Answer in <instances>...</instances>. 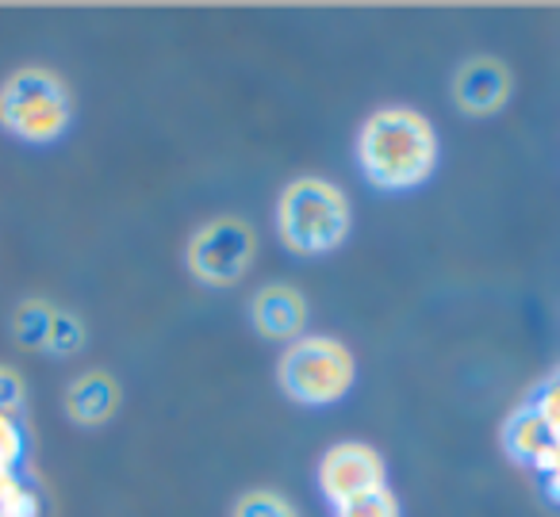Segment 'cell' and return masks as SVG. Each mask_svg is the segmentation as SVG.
Returning a JSON list of instances; mask_svg holds the SVG:
<instances>
[{"label": "cell", "mask_w": 560, "mask_h": 517, "mask_svg": "<svg viewBox=\"0 0 560 517\" xmlns=\"http://www.w3.org/2000/svg\"><path fill=\"white\" fill-rule=\"evenodd\" d=\"M545 440H549V425H545V418L537 414V407H522L506 418L503 445L514 460H534V453L545 445Z\"/></svg>", "instance_id": "obj_10"}, {"label": "cell", "mask_w": 560, "mask_h": 517, "mask_svg": "<svg viewBox=\"0 0 560 517\" xmlns=\"http://www.w3.org/2000/svg\"><path fill=\"white\" fill-rule=\"evenodd\" d=\"M514 93V78L506 70V62L491 55L468 58L453 73V104L465 116H495L499 108H506Z\"/></svg>", "instance_id": "obj_7"}, {"label": "cell", "mask_w": 560, "mask_h": 517, "mask_svg": "<svg viewBox=\"0 0 560 517\" xmlns=\"http://www.w3.org/2000/svg\"><path fill=\"white\" fill-rule=\"evenodd\" d=\"M534 407H537V414L545 418V425H549V430H557V425H560V372L549 379V384H545L541 399H537Z\"/></svg>", "instance_id": "obj_14"}, {"label": "cell", "mask_w": 560, "mask_h": 517, "mask_svg": "<svg viewBox=\"0 0 560 517\" xmlns=\"http://www.w3.org/2000/svg\"><path fill=\"white\" fill-rule=\"evenodd\" d=\"M0 116H4L9 131L32 142H47L58 139L70 124V96L55 73L27 70L9 81L4 101H0Z\"/></svg>", "instance_id": "obj_5"}, {"label": "cell", "mask_w": 560, "mask_h": 517, "mask_svg": "<svg viewBox=\"0 0 560 517\" xmlns=\"http://www.w3.org/2000/svg\"><path fill=\"white\" fill-rule=\"evenodd\" d=\"M353 376H358L353 353L342 341L323 338V333H312V338L304 333L277 361L280 391L300 407H330V402L346 399Z\"/></svg>", "instance_id": "obj_3"}, {"label": "cell", "mask_w": 560, "mask_h": 517, "mask_svg": "<svg viewBox=\"0 0 560 517\" xmlns=\"http://www.w3.org/2000/svg\"><path fill=\"white\" fill-rule=\"evenodd\" d=\"M384 475L388 471H384L381 453L373 445H365V440H338L319 460V486L335 509L384 486Z\"/></svg>", "instance_id": "obj_6"}, {"label": "cell", "mask_w": 560, "mask_h": 517, "mask_svg": "<svg viewBox=\"0 0 560 517\" xmlns=\"http://www.w3.org/2000/svg\"><path fill=\"white\" fill-rule=\"evenodd\" d=\"M353 211L346 192L327 177H296L277 200V234L300 257L335 254L350 238Z\"/></svg>", "instance_id": "obj_2"}, {"label": "cell", "mask_w": 560, "mask_h": 517, "mask_svg": "<svg viewBox=\"0 0 560 517\" xmlns=\"http://www.w3.org/2000/svg\"><path fill=\"white\" fill-rule=\"evenodd\" d=\"M335 517H404V509H399V498L392 494V486L384 483V486H376V491L338 506Z\"/></svg>", "instance_id": "obj_12"}, {"label": "cell", "mask_w": 560, "mask_h": 517, "mask_svg": "<svg viewBox=\"0 0 560 517\" xmlns=\"http://www.w3.org/2000/svg\"><path fill=\"white\" fill-rule=\"evenodd\" d=\"M529 463H534L537 471H545V475H552V471L560 468V445L549 437L541 448H537V453H534V460H529Z\"/></svg>", "instance_id": "obj_15"}, {"label": "cell", "mask_w": 560, "mask_h": 517, "mask_svg": "<svg viewBox=\"0 0 560 517\" xmlns=\"http://www.w3.org/2000/svg\"><path fill=\"white\" fill-rule=\"evenodd\" d=\"M254 330L269 341H300L307 326V299L292 284H265L249 303Z\"/></svg>", "instance_id": "obj_8"}, {"label": "cell", "mask_w": 560, "mask_h": 517, "mask_svg": "<svg viewBox=\"0 0 560 517\" xmlns=\"http://www.w3.org/2000/svg\"><path fill=\"white\" fill-rule=\"evenodd\" d=\"M257 257V234L249 223L234 215H219L203 223L200 231L188 238L185 265L200 284L208 287H231L254 269Z\"/></svg>", "instance_id": "obj_4"}, {"label": "cell", "mask_w": 560, "mask_h": 517, "mask_svg": "<svg viewBox=\"0 0 560 517\" xmlns=\"http://www.w3.org/2000/svg\"><path fill=\"white\" fill-rule=\"evenodd\" d=\"M231 517H300V509L284 494L269 491V486H257V491H246L234 502Z\"/></svg>", "instance_id": "obj_11"}, {"label": "cell", "mask_w": 560, "mask_h": 517, "mask_svg": "<svg viewBox=\"0 0 560 517\" xmlns=\"http://www.w3.org/2000/svg\"><path fill=\"white\" fill-rule=\"evenodd\" d=\"M361 173L384 192H407L434 177L438 134L422 111L381 108L361 124L358 134Z\"/></svg>", "instance_id": "obj_1"}, {"label": "cell", "mask_w": 560, "mask_h": 517, "mask_svg": "<svg viewBox=\"0 0 560 517\" xmlns=\"http://www.w3.org/2000/svg\"><path fill=\"white\" fill-rule=\"evenodd\" d=\"M81 341H85V330H81V322L73 315H55V322H50V333H47V345L55 349L58 356H70L81 349Z\"/></svg>", "instance_id": "obj_13"}, {"label": "cell", "mask_w": 560, "mask_h": 517, "mask_svg": "<svg viewBox=\"0 0 560 517\" xmlns=\"http://www.w3.org/2000/svg\"><path fill=\"white\" fill-rule=\"evenodd\" d=\"M549 494H552V498L560 502V468H557V471H552V475H549Z\"/></svg>", "instance_id": "obj_16"}, {"label": "cell", "mask_w": 560, "mask_h": 517, "mask_svg": "<svg viewBox=\"0 0 560 517\" xmlns=\"http://www.w3.org/2000/svg\"><path fill=\"white\" fill-rule=\"evenodd\" d=\"M116 407H119V387L108 372H89V376L73 379L70 391H66V410L81 425L108 422L116 414Z\"/></svg>", "instance_id": "obj_9"}]
</instances>
